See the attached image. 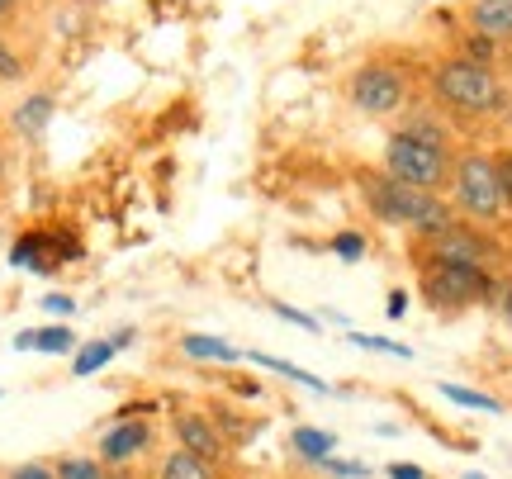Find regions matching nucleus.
I'll use <instances>...</instances> for the list:
<instances>
[{
    "instance_id": "nucleus-1",
    "label": "nucleus",
    "mask_w": 512,
    "mask_h": 479,
    "mask_svg": "<svg viewBox=\"0 0 512 479\" xmlns=\"http://www.w3.org/2000/svg\"><path fill=\"white\" fill-rule=\"evenodd\" d=\"M451 171H456L451 133L432 119H408L399 133L384 138V176L394 181L437 195L441 185H451Z\"/></svg>"
},
{
    "instance_id": "nucleus-2",
    "label": "nucleus",
    "mask_w": 512,
    "mask_h": 479,
    "mask_svg": "<svg viewBox=\"0 0 512 479\" xmlns=\"http://www.w3.org/2000/svg\"><path fill=\"white\" fill-rule=\"evenodd\" d=\"M361 195H366L370 214L380 223L408 228V233H418L422 242L446 233V228H456V209L441 200V195L413 190V185L394 181V176H384V171H366V176H361Z\"/></svg>"
},
{
    "instance_id": "nucleus-3",
    "label": "nucleus",
    "mask_w": 512,
    "mask_h": 479,
    "mask_svg": "<svg viewBox=\"0 0 512 479\" xmlns=\"http://www.w3.org/2000/svg\"><path fill=\"white\" fill-rule=\"evenodd\" d=\"M432 95L451 114H470V119H484V114L503 110V81H498L494 67H479L470 57H441L432 67Z\"/></svg>"
},
{
    "instance_id": "nucleus-4",
    "label": "nucleus",
    "mask_w": 512,
    "mask_h": 479,
    "mask_svg": "<svg viewBox=\"0 0 512 479\" xmlns=\"http://www.w3.org/2000/svg\"><path fill=\"white\" fill-rule=\"evenodd\" d=\"M451 209H460L465 219H475V223H498L508 214L503 190H498L494 152L465 148L456 157V171H451Z\"/></svg>"
},
{
    "instance_id": "nucleus-5",
    "label": "nucleus",
    "mask_w": 512,
    "mask_h": 479,
    "mask_svg": "<svg viewBox=\"0 0 512 479\" xmlns=\"http://www.w3.org/2000/svg\"><path fill=\"white\" fill-rule=\"evenodd\" d=\"M494 271L470 261H422V299L432 309H465L479 299H494Z\"/></svg>"
},
{
    "instance_id": "nucleus-6",
    "label": "nucleus",
    "mask_w": 512,
    "mask_h": 479,
    "mask_svg": "<svg viewBox=\"0 0 512 479\" xmlns=\"http://www.w3.org/2000/svg\"><path fill=\"white\" fill-rule=\"evenodd\" d=\"M347 100L361 114H399L408 100V76L389 62H366L347 81Z\"/></svg>"
},
{
    "instance_id": "nucleus-7",
    "label": "nucleus",
    "mask_w": 512,
    "mask_h": 479,
    "mask_svg": "<svg viewBox=\"0 0 512 479\" xmlns=\"http://www.w3.org/2000/svg\"><path fill=\"white\" fill-rule=\"evenodd\" d=\"M422 261H470V266H489V261H494V242L484 238L479 228L456 223V228H446V233L422 242Z\"/></svg>"
},
{
    "instance_id": "nucleus-8",
    "label": "nucleus",
    "mask_w": 512,
    "mask_h": 479,
    "mask_svg": "<svg viewBox=\"0 0 512 479\" xmlns=\"http://www.w3.org/2000/svg\"><path fill=\"white\" fill-rule=\"evenodd\" d=\"M176 442H181V451H190V456H200V461L219 465L223 461V437L219 427L209 423L204 413H176Z\"/></svg>"
},
{
    "instance_id": "nucleus-9",
    "label": "nucleus",
    "mask_w": 512,
    "mask_h": 479,
    "mask_svg": "<svg viewBox=\"0 0 512 479\" xmlns=\"http://www.w3.org/2000/svg\"><path fill=\"white\" fill-rule=\"evenodd\" d=\"M465 19H470L475 34L494 38V43H508L512 38V0H470Z\"/></svg>"
},
{
    "instance_id": "nucleus-10",
    "label": "nucleus",
    "mask_w": 512,
    "mask_h": 479,
    "mask_svg": "<svg viewBox=\"0 0 512 479\" xmlns=\"http://www.w3.org/2000/svg\"><path fill=\"white\" fill-rule=\"evenodd\" d=\"M10 261L24 266V271H57V261H62V242L48 238V233H24V238L10 247Z\"/></svg>"
},
{
    "instance_id": "nucleus-11",
    "label": "nucleus",
    "mask_w": 512,
    "mask_h": 479,
    "mask_svg": "<svg viewBox=\"0 0 512 479\" xmlns=\"http://www.w3.org/2000/svg\"><path fill=\"white\" fill-rule=\"evenodd\" d=\"M147 423H119L105 432V442H100V456L110 465H128L133 456H143V446H147Z\"/></svg>"
},
{
    "instance_id": "nucleus-12",
    "label": "nucleus",
    "mask_w": 512,
    "mask_h": 479,
    "mask_svg": "<svg viewBox=\"0 0 512 479\" xmlns=\"http://www.w3.org/2000/svg\"><path fill=\"white\" fill-rule=\"evenodd\" d=\"M19 351H48V356H67L76 351V332L72 328H29L15 337Z\"/></svg>"
},
{
    "instance_id": "nucleus-13",
    "label": "nucleus",
    "mask_w": 512,
    "mask_h": 479,
    "mask_svg": "<svg viewBox=\"0 0 512 479\" xmlns=\"http://www.w3.org/2000/svg\"><path fill=\"white\" fill-rule=\"evenodd\" d=\"M181 351L190 356V361H238L242 356L238 347H228V342H219V337H204V332H185Z\"/></svg>"
},
{
    "instance_id": "nucleus-14",
    "label": "nucleus",
    "mask_w": 512,
    "mask_h": 479,
    "mask_svg": "<svg viewBox=\"0 0 512 479\" xmlns=\"http://www.w3.org/2000/svg\"><path fill=\"white\" fill-rule=\"evenodd\" d=\"M53 95H29L24 105L15 110V129L19 133H29V138H38V133L48 129V119H53Z\"/></svg>"
},
{
    "instance_id": "nucleus-15",
    "label": "nucleus",
    "mask_w": 512,
    "mask_h": 479,
    "mask_svg": "<svg viewBox=\"0 0 512 479\" xmlns=\"http://www.w3.org/2000/svg\"><path fill=\"white\" fill-rule=\"evenodd\" d=\"M157 479H214V465L200 461V456H190V451H171L162 461V470H157Z\"/></svg>"
},
{
    "instance_id": "nucleus-16",
    "label": "nucleus",
    "mask_w": 512,
    "mask_h": 479,
    "mask_svg": "<svg viewBox=\"0 0 512 479\" xmlns=\"http://www.w3.org/2000/svg\"><path fill=\"white\" fill-rule=\"evenodd\" d=\"M290 446L304 456V461H323V456H332V432H318V427H294V437H290Z\"/></svg>"
},
{
    "instance_id": "nucleus-17",
    "label": "nucleus",
    "mask_w": 512,
    "mask_h": 479,
    "mask_svg": "<svg viewBox=\"0 0 512 479\" xmlns=\"http://www.w3.org/2000/svg\"><path fill=\"white\" fill-rule=\"evenodd\" d=\"M114 351H119V347H114V337H110V342H86V347H81V351L72 356V375H76V380H86V375H95V370L105 366V361H110Z\"/></svg>"
},
{
    "instance_id": "nucleus-18",
    "label": "nucleus",
    "mask_w": 512,
    "mask_h": 479,
    "mask_svg": "<svg viewBox=\"0 0 512 479\" xmlns=\"http://www.w3.org/2000/svg\"><path fill=\"white\" fill-rule=\"evenodd\" d=\"M252 361L256 366H266V370H275V375H285V380H299V385H309L313 394H328V385L313 375V370H304V366H290V361H280V356H256L252 351Z\"/></svg>"
},
{
    "instance_id": "nucleus-19",
    "label": "nucleus",
    "mask_w": 512,
    "mask_h": 479,
    "mask_svg": "<svg viewBox=\"0 0 512 479\" xmlns=\"http://www.w3.org/2000/svg\"><path fill=\"white\" fill-rule=\"evenodd\" d=\"M441 394L451 399V404H460V408H479V413H498V399L494 394H479V389H460V385H441Z\"/></svg>"
},
{
    "instance_id": "nucleus-20",
    "label": "nucleus",
    "mask_w": 512,
    "mask_h": 479,
    "mask_svg": "<svg viewBox=\"0 0 512 479\" xmlns=\"http://www.w3.org/2000/svg\"><path fill=\"white\" fill-rule=\"evenodd\" d=\"M494 53H498V43L494 38H484V34H465V48H460V57H470V62H479V67H494Z\"/></svg>"
},
{
    "instance_id": "nucleus-21",
    "label": "nucleus",
    "mask_w": 512,
    "mask_h": 479,
    "mask_svg": "<svg viewBox=\"0 0 512 479\" xmlns=\"http://www.w3.org/2000/svg\"><path fill=\"white\" fill-rule=\"evenodd\" d=\"M57 479H105V465L81 461V456H67V461H57Z\"/></svg>"
},
{
    "instance_id": "nucleus-22",
    "label": "nucleus",
    "mask_w": 512,
    "mask_h": 479,
    "mask_svg": "<svg viewBox=\"0 0 512 479\" xmlns=\"http://www.w3.org/2000/svg\"><path fill=\"white\" fill-rule=\"evenodd\" d=\"M494 166H498V190H503V204H508V214H512V148H498Z\"/></svg>"
},
{
    "instance_id": "nucleus-23",
    "label": "nucleus",
    "mask_w": 512,
    "mask_h": 479,
    "mask_svg": "<svg viewBox=\"0 0 512 479\" xmlns=\"http://www.w3.org/2000/svg\"><path fill=\"white\" fill-rule=\"evenodd\" d=\"M351 342L366 351H389V356H413V351L403 347V342H389V337H366V332H351Z\"/></svg>"
},
{
    "instance_id": "nucleus-24",
    "label": "nucleus",
    "mask_w": 512,
    "mask_h": 479,
    "mask_svg": "<svg viewBox=\"0 0 512 479\" xmlns=\"http://www.w3.org/2000/svg\"><path fill=\"white\" fill-rule=\"evenodd\" d=\"M332 252L342 261H356L366 252V238H361V233H337V238H332Z\"/></svg>"
},
{
    "instance_id": "nucleus-25",
    "label": "nucleus",
    "mask_w": 512,
    "mask_h": 479,
    "mask_svg": "<svg viewBox=\"0 0 512 479\" xmlns=\"http://www.w3.org/2000/svg\"><path fill=\"white\" fill-rule=\"evenodd\" d=\"M318 465H323L328 475H342V479H366V475H370L366 465H356V461H337V456H323Z\"/></svg>"
},
{
    "instance_id": "nucleus-26",
    "label": "nucleus",
    "mask_w": 512,
    "mask_h": 479,
    "mask_svg": "<svg viewBox=\"0 0 512 479\" xmlns=\"http://www.w3.org/2000/svg\"><path fill=\"white\" fill-rule=\"evenodd\" d=\"M24 76V62H19L10 48H5V38H0V81H19Z\"/></svg>"
},
{
    "instance_id": "nucleus-27",
    "label": "nucleus",
    "mask_w": 512,
    "mask_h": 479,
    "mask_svg": "<svg viewBox=\"0 0 512 479\" xmlns=\"http://www.w3.org/2000/svg\"><path fill=\"white\" fill-rule=\"evenodd\" d=\"M10 479H57V470L53 465H15V470H10Z\"/></svg>"
},
{
    "instance_id": "nucleus-28",
    "label": "nucleus",
    "mask_w": 512,
    "mask_h": 479,
    "mask_svg": "<svg viewBox=\"0 0 512 479\" xmlns=\"http://www.w3.org/2000/svg\"><path fill=\"white\" fill-rule=\"evenodd\" d=\"M275 314L285 318V323H299V328H309V332H318V318H309V314H299V309H290V304H275Z\"/></svg>"
},
{
    "instance_id": "nucleus-29",
    "label": "nucleus",
    "mask_w": 512,
    "mask_h": 479,
    "mask_svg": "<svg viewBox=\"0 0 512 479\" xmlns=\"http://www.w3.org/2000/svg\"><path fill=\"white\" fill-rule=\"evenodd\" d=\"M43 309H48V314H76V299L72 295H48Z\"/></svg>"
},
{
    "instance_id": "nucleus-30",
    "label": "nucleus",
    "mask_w": 512,
    "mask_h": 479,
    "mask_svg": "<svg viewBox=\"0 0 512 479\" xmlns=\"http://www.w3.org/2000/svg\"><path fill=\"white\" fill-rule=\"evenodd\" d=\"M389 479H427V470H418V465H389Z\"/></svg>"
},
{
    "instance_id": "nucleus-31",
    "label": "nucleus",
    "mask_w": 512,
    "mask_h": 479,
    "mask_svg": "<svg viewBox=\"0 0 512 479\" xmlns=\"http://www.w3.org/2000/svg\"><path fill=\"white\" fill-rule=\"evenodd\" d=\"M498 309L508 314V323H512V280L508 285H498Z\"/></svg>"
},
{
    "instance_id": "nucleus-32",
    "label": "nucleus",
    "mask_w": 512,
    "mask_h": 479,
    "mask_svg": "<svg viewBox=\"0 0 512 479\" xmlns=\"http://www.w3.org/2000/svg\"><path fill=\"white\" fill-rule=\"evenodd\" d=\"M403 309H408V295H403V290H394V295H389V314L403 318Z\"/></svg>"
},
{
    "instance_id": "nucleus-33",
    "label": "nucleus",
    "mask_w": 512,
    "mask_h": 479,
    "mask_svg": "<svg viewBox=\"0 0 512 479\" xmlns=\"http://www.w3.org/2000/svg\"><path fill=\"white\" fill-rule=\"evenodd\" d=\"M19 10V0H0V19H10Z\"/></svg>"
},
{
    "instance_id": "nucleus-34",
    "label": "nucleus",
    "mask_w": 512,
    "mask_h": 479,
    "mask_svg": "<svg viewBox=\"0 0 512 479\" xmlns=\"http://www.w3.org/2000/svg\"><path fill=\"white\" fill-rule=\"evenodd\" d=\"M465 479H489V475H465Z\"/></svg>"
}]
</instances>
